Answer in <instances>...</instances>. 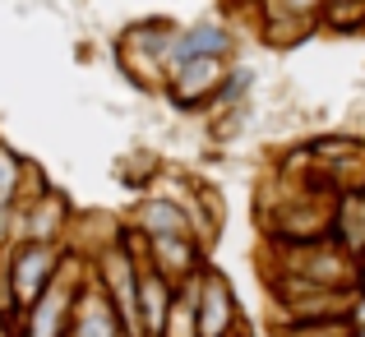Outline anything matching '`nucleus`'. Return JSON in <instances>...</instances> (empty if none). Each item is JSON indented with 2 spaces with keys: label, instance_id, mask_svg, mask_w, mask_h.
Returning <instances> with one entry per match:
<instances>
[{
  "label": "nucleus",
  "instance_id": "7ed1b4c3",
  "mask_svg": "<svg viewBox=\"0 0 365 337\" xmlns=\"http://www.w3.org/2000/svg\"><path fill=\"white\" fill-rule=\"evenodd\" d=\"M222 74H227L222 56H185V61H176V65L162 70V83H167L171 102H176L180 111H199L204 102L217 98Z\"/></svg>",
  "mask_w": 365,
  "mask_h": 337
},
{
  "label": "nucleus",
  "instance_id": "ddd939ff",
  "mask_svg": "<svg viewBox=\"0 0 365 337\" xmlns=\"http://www.w3.org/2000/svg\"><path fill=\"white\" fill-rule=\"evenodd\" d=\"M0 337H14V314L0 310Z\"/></svg>",
  "mask_w": 365,
  "mask_h": 337
},
{
  "label": "nucleus",
  "instance_id": "f257e3e1",
  "mask_svg": "<svg viewBox=\"0 0 365 337\" xmlns=\"http://www.w3.org/2000/svg\"><path fill=\"white\" fill-rule=\"evenodd\" d=\"M0 254H5L0 310H9V314H19L28 301H37V296L46 291V282L70 264V259H65V254H70L65 240H9Z\"/></svg>",
  "mask_w": 365,
  "mask_h": 337
},
{
  "label": "nucleus",
  "instance_id": "9b49d317",
  "mask_svg": "<svg viewBox=\"0 0 365 337\" xmlns=\"http://www.w3.org/2000/svg\"><path fill=\"white\" fill-rule=\"evenodd\" d=\"M351 333L356 328L342 314V319H292V328H282L277 337H351Z\"/></svg>",
  "mask_w": 365,
  "mask_h": 337
},
{
  "label": "nucleus",
  "instance_id": "2eb2a0df",
  "mask_svg": "<svg viewBox=\"0 0 365 337\" xmlns=\"http://www.w3.org/2000/svg\"><path fill=\"white\" fill-rule=\"evenodd\" d=\"M361 277H365V273H361Z\"/></svg>",
  "mask_w": 365,
  "mask_h": 337
},
{
  "label": "nucleus",
  "instance_id": "6e6552de",
  "mask_svg": "<svg viewBox=\"0 0 365 337\" xmlns=\"http://www.w3.org/2000/svg\"><path fill=\"white\" fill-rule=\"evenodd\" d=\"M185 56H232V33H227L222 24H195V28H180L176 33V42H171V51H167V65H176V61H185ZM162 65V70H167Z\"/></svg>",
  "mask_w": 365,
  "mask_h": 337
},
{
  "label": "nucleus",
  "instance_id": "1a4fd4ad",
  "mask_svg": "<svg viewBox=\"0 0 365 337\" xmlns=\"http://www.w3.org/2000/svg\"><path fill=\"white\" fill-rule=\"evenodd\" d=\"M134 231L139 236H176V231H195V222H190V208L176 199H143L134 208Z\"/></svg>",
  "mask_w": 365,
  "mask_h": 337
},
{
  "label": "nucleus",
  "instance_id": "4468645a",
  "mask_svg": "<svg viewBox=\"0 0 365 337\" xmlns=\"http://www.w3.org/2000/svg\"><path fill=\"white\" fill-rule=\"evenodd\" d=\"M232 337H245V333H241V328H236V333H232Z\"/></svg>",
  "mask_w": 365,
  "mask_h": 337
},
{
  "label": "nucleus",
  "instance_id": "423d86ee",
  "mask_svg": "<svg viewBox=\"0 0 365 337\" xmlns=\"http://www.w3.org/2000/svg\"><path fill=\"white\" fill-rule=\"evenodd\" d=\"M143 264L158 268L162 277H171V282H180V277L199 273L204 268V249H199L195 231H176V236H143Z\"/></svg>",
  "mask_w": 365,
  "mask_h": 337
},
{
  "label": "nucleus",
  "instance_id": "f03ea898",
  "mask_svg": "<svg viewBox=\"0 0 365 337\" xmlns=\"http://www.w3.org/2000/svg\"><path fill=\"white\" fill-rule=\"evenodd\" d=\"M74 291H79V277H70L61 268V273L46 282V291L14 314L19 319L14 337H65V328H70V310H74Z\"/></svg>",
  "mask_w": 365,
  "mask_h": 337
},
{
  "label": "nucleus",
  "instance_id": "9d476101",
  "mask_svg": "<svg viewBox=\"0 0 365 337\" xmlns=\"http://www.w3.org/2000/svg\"><path fill=\"white\" fill-rule=\"evenodd\" d=\"M333 231H338V240L347 245V254L365 259V195L361 190H347V195L333 204Z\"/></svg>",
  "mask_w": 365,
  "mask_h": 337
},
{
  "label": "nucleus",
  "instance_id": "39448f33",
  "mask_svg": "<svg viewBox=\"0 0 365 337\" xmlns=\"http://www.w3.org/2000/svg\"><path fill=\"white\" fill-rule=\"evenodd\" d=\"M65 231H70V204H65V195H56L51 185L19 204L14 240H65Z\"/></svg>",
  "mask_w": 365,
  "mask_h": 337
},
{
  "label": "nucleus",
  "instance_id": "f8f14e48",
  "mask_svg": "<svg viewBox=\"0 0 365 337\" xmlns=\"http://www.w3.org/2000/svg\"><path fill=\"white\" fill-rule=\"evenodd\" d=\"M273 5H277V14L296 19V24H310V19H319L324 0H273Z\"/></svg>",
  "mask_w": 365,
  "mask_h": 337
},
{
  "label": "nucleus",
  "instance_id": "20e7f679",
  "mask_svg": "<svg viewBox=\"0 0 365 337\" xmlns=\"http://www.w3.org/2000/svg\"><path fill=\"white\" fill-rule=\"evenodd\" d=\"M195 328L199 337H232L241 328V305H236V291L227 286L222 273L213 268H199V286H195Z\"/></svg>",
  "mask_w": 365,
  "mask_h": 337
},
{
  "label": "nucleus",
  "instance_id": "0eeeda50",
  "mask_svg": "<svg viewBox=\"0 0 365 337\" xmlns=\"http://www.w3.org/2000/svg\"><path fill=\"white\" fill-rule=\"evenodd\" d=\"M65 337H125L120 319H116V310H111V301L102 296V286H98V282H79Z\"/></svg>",
  "mask_w": 365,
  "mask_h": 337
}]
</instances>
